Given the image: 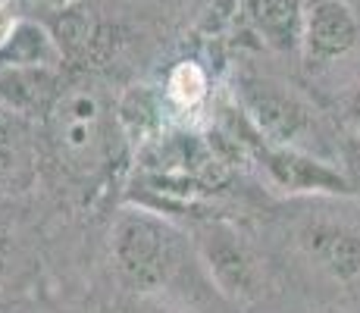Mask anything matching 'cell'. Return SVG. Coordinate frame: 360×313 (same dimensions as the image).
<instances>
[{"label": "cell", "mask_w": 360, "mask_h": 313, "mask_svg": "<svg viewBox=\"0 0 360 313\" xmlns=\"http://www.w3.org/2000/svg\"><path fill=\"white\" fill-rule=\"evenodd\" d=\"M113 269L129 291L154 295L169 285L182 260V241L169 222L148 210H126L110 232Z\"/></svg>", "instance_id": "1"}, {"label": "cell", "mask_w": 360, "mask_h": 313, "mask_svg": "<svg viewBox=\"0 0 360 313\" xmlns=\"http://www.w3.org/2000/svg\"><path fill=\"white\" fill-rule=\"evenodd\" d=\"M235 103L251 122L254 135L266 144L310 151V154L320 151V116L310 107V101H304L292 85H282L279 79H269L260 72H238Z\"/></svg>", "instance_id": "2"}, {"label": "cell", "mask_w": 360, "mask_h": 313, "mask_svg": "<svg viewBox=\"0 0 360 313\" xmlns=\"http://www.w3.org/2000/svg\"><path fill=\"white\" fill-rule=\"evenodd\" d=\"M195 248L219 295L235 304H254L263 295V269L257 257L229 222H204L195 232Z\"/></svg>", "instance_id": "3"}, {"label": "cell", "mask_w": 360, "mask_h": 313, "mask_svg": "<svg viewBox=\"0 0 360 313\" xmlns=\"http://www.w3.org/2000/svg\"><path fill=\"white\" fill-rule=\"evenodd\" d=\"M254 154H257L266 179L285 194H332V198H354L357 194L354 179L320 154L266 144L263 138L254 144Z\"/></svg>", "instance_id": "4"}, {"label": "cell", "mask_w": 360, "mask_h": 313, "mask_svg": "<svg viewBox=\"0 0 360 313\" xmlns=\"http://www.w3.org/2000/svg\"><path fill=\"white\" fill-rule=\"evenodd\" d=\"M357 41L360 23L348 0H304L301 60L310 69H326L348 57Z\"/></svg>", "instance_id": "5"}, {"label": "cell", "mask_w": 360, "mask_h": 313, "mask_svg": "<svg viewBox=\"0 0 360 313\" xmlns=\"http://www.w3.org/2000/svg\"><path fill=\"white\" fill-rule=\"evenodd\" d=\"M53 125L63 154L75 163L94 160L101 151V125H103V103L91 88H72L53 101Z\"/></svg>", "instance_id": "6"}, {"label": "cell", "mask_w": 360, "mask_h": 313, "mask_svg": "<svg viewBox=\"0 0 360 313\" xmlns=\"http://www.w3.org/2000/svg\"><path fill=\"white\" fill-rule=\"evenodd\" d=\"M297 245L316 267L335 282L360 279V232L345 222L314 219L297 232Z\"/></svg>", "instance_id": "7"}, {"label": "cell", "mask_w": 360, "mask_h": 313, "mask_svg": "<svg viewBox=\"0 0 360 313\" xmlns=\"http://www.w3.org/2000/svg\"><path fill=\"white\" fill-rule=\"evenodd\" d=\"M241 16L276 53H301L304 0H241Z\"/></svg>", "instance_id": "8"}, {"label": "cell", "mask_w": 360, "mask_h": 313, "mask_svg": "<svg viewBox=\"0 0 360 313\" xmlns=\"http://www.w3.org/2000/svg\"><path fill=\"white\" fill-rule=\"evenodd\" d=\"M60 63H63V44L32 19H19L13 34L0 44V66L57 69Z\"/></svg>", "instance_id": "9"}, {"label": "cell", "mask_w": 360, "mask_h": 313, "mask_svg": "<svg viewBox=\"0 0 360 313\" xmlns=\"http://www.w3.org/2000/svg\"><path fill=\"white\" fill-rule=\"evenodd\" d=\"M53 82V69L0 66V97L16 110H41L47 101H57Z\"/></svg>", "instance_id": "10"}, {"label": "cell", "mask_w": 360, "mask_h": 313, "mask_svg": "<svg viewBox=\"0 0 360 313\" xmlns=\"http://www.w3.org/2000/svg\"><path fill=\"white\" fill-rule=\"evenodd\" d=\"M210 97V75L198 60H182L166 75V101L182 113L200 110Z\"/></svg>", "instance_id": "11"}, {"label": "cell", "mask_w": 360, "mask_h": 313, "mask_svg": "<svg viewBox=\"0 0 360 313\" xmlns=\"http://www.w3.org/2000/svg\"><path fill=\"white\" fill-rule=\"evenodd\" d=\"M335 120L342 125L345 138L360 141V79L342 88L335 97Z\"/></svg>", "instance_id": "12"}, {"label": "cell", "mask_w": 360, "mask_h": 313, "mask_svg": "<svg viewBox=\"0 0 360 313\" xmlns=\"http://www.w3.org/2000/svg\"><path fill=\"white\" fill-rule=\"evenodd\" d=\"M342 157H345V163H348V170L354 172V182L360 185V141H351V138H345Z\"/></svg>", "instance_id": "13"}, {"label": "cell", "mask_w": 360, "mask_h": 313, "mask_svg": "<svg viewBox=\"0 0 360 313\" xmlns=\"http://www.w3.org/2000/svg\"><path fill=\"white\" fill-rule=\"evenodd\" d=\"M157 313H195V310H188V307H163V310H157Z\"/></svg>", "instance_id": "14"}, {"label": "cell", "mask_w": 360, "mask_h": 313, "mask_svg": "<svg viewBox=\"0 0 360 313\" xmlns=\"http://www.w3.org/2000/svg\"><path fill=\"white\" fill-rule=\"evenodd\" d=\"M329 313H345V310H329Z\"/></svg>", "instance_id": "15"}]
</instances>
